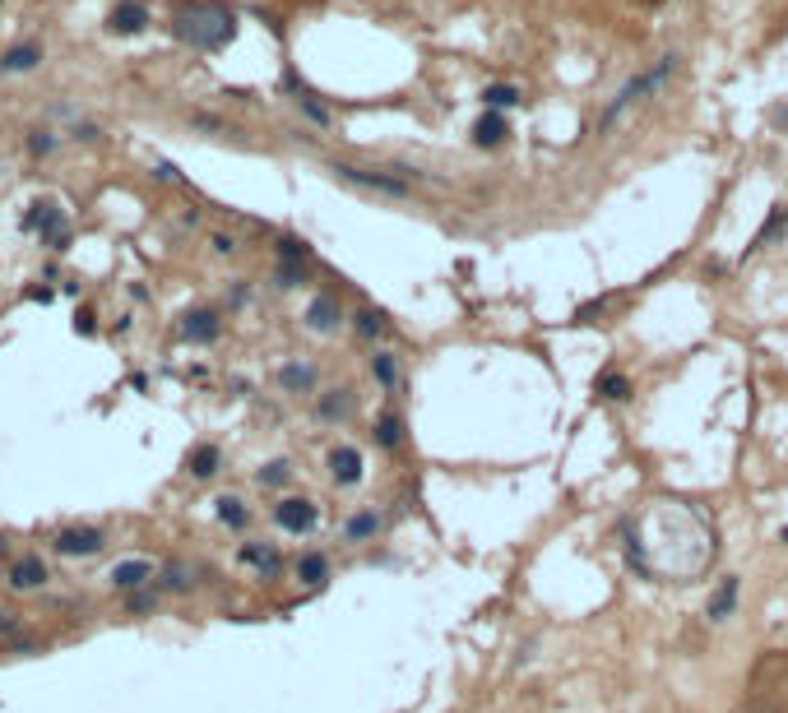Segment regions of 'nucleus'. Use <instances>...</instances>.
Segmentation results:
<instances>
[{
	"label": "nucleus",
	"instance_id": "obj_13",
	"mask_svg": "<svg viewBox=\"0 0 788 713\" xmlns=\"http://www.w3.org/2000/svg\"><path fill=\"white\" fill-rule=\"evenodd\" d=\"M353 413H357V394L343 384V390H325L316 399V417L320 422H330V426H339V422H353Z\"/></svg>",
	"mask_w": 788,
	"mask_h": 713
},
{
	"label": "nucleus",
	"instance_id": "obj_25",
	"mask_svg": "<svg viewBox=\"0 0 788 713\" xmlns=\"http://www.w3.org/2000/svg\"><path fill=\"white\" fill-rule=\"evenodd\" d=\"M297 579L307 584V588H320L330 579V556H320V552H307V556H297Z\"/></svg>",
	"mask_w": 788,
	"mask_h": 713
},
{
	"label": "nucleus",
	"instance_id": "obj_17",
	"mask_svg": "<svg viewBox=\"0 0 788 713\" xmlns=\"http://www.w3.org/2000/svg\"><path fill=\"white\" fill-rule=\"evenodd\" d=\"M241 565H251V570H260L265 579H274L278 570H283V556L274 552V542H241Z\"/></svg>",
	"mask_w": 788,
	"mask_h": 713
},
{
	"label": "nucleus",
	"instance_id": "obj_10",
	"mask_svg": "<svg viewBox=\"0 0 788 713\" xmlns=\"http://www.w3.org/2000/svg\"><path fill=\"white\" fill-rule=\"evenodd\" d=\"M103 528H60L56 533V552L60 556H98L103 552Z\"/></svg>",
	"mask_w": 788,
	"mask_h": 713
},
{
	"label": "nucleus",
	"instance_id": "obj_29",
	"mask_svg": "<svg viewBox=\"0 0 788 713\" xmlns=\"http://www.w3.org/2000/svg\"><path fill=\"white\" fill-rule=\"evenodd\" d=\"M301 283H311V264H288V260H278V269H274V288H301Z\"/></svg>",
	"mask_w": 788,
	"mask_h": 713
},
{
	"label": "nucleus",
	"instance_id": "obj_7",
	"mask_svg": "<svg viewBox=\"0 0 788 713\" xmlns=\"http://www.w3.org/2000/svg\"><path fill=\"white\" fill-rule=\"evenodd\" d=\"M325 468H330L334 486H357L362 477H367V459H362L357 445H334V450L325 454Z\"/></svg>",
	"mask_w": 788,
	"mask_h": 713
},
{
	"label": "nucleus",
	"instance_id": "obj_21",
	"mask_svg": "<svg viewBox=\"0 0 788 713\" xmlns=\"http://www.w3.org/2000/svg\"><path fill=\"white\" fill-rule=\"evenodd\" d=\"M371 440H376V450H399V445H403V417L394 413V407L376 413V422H371Z\"/></svg>",
	"mask_w": 788,
	"mask_h": 713
},
{
	"label": "nucleus",
	"instance_id": "obj_34",
	"mask_svg": "<svg viewBox=\"0 0 788 713\" xmlns=\"http://www.w3.org/2000/svg\"><path fill=\"white\" fill-rule=\"evenodd\" d=\"M191 584H195V579H191L186 565H168V570H163V588H176V593H181V588H191Z\"/></svg>",
	"mask_w": 788,
	"mask_h": 713
},
{
	"label": "nucleus",
	"instance_id": "obj_5",
	"mask_svg": "<svg viewBox=\"0 0 788 713\" xmlns=\"http://www.w3.org/2000/svg\"><path fill=\"white\" fill-rule=\"evenodd\" d=\"M274 523L283 528V533H311V528L320 523V505L311 500V496H283L278 505H274Z\"/></svg>",
	"mask_w": 788,
	"mask_h": 713
},
{
	"label": "nucleus",
	"instance_id": "obj_39",
	"mask_svg": "<svg viewBox=\"0 0 788 713\" xmlns=\"http://www.w3.org/2000/svg\"><path fill=\"white\" fill-rule=\"evenodd\" d=\"M74 329H79V334H93V315L79 311V315H74Z\"/></svg>",
	"mask_w": 788,
	"mask_h": 713
},
{
	"label": "nucleus",
	"instance_id": "obj_23",
	"mask_svg": "<svg viewBox=\"0 0 788 713\" xmlns=\"http://www.w3.org/2000/svg\"><path fill=\"white\" fill-rule=\"evenodd\" d=\"M218 468H223V450H218V445H195L191 459H186V473L199 477V482H209Z\"/></svg>",
	"mask_w": 788,
	"mask_h": 713
},
{
	"label": "nucleus",
	"instance_id": "obj_40",
	"mask_svg": "<svg viewBox=\"0 0 788 713\" xmlns=\"http://www.w3.org/2000/svg\"><path fill=\"white\" fill-rule=\"evenodd\" d=\"M0 5H5V0H0Z\"/></svg>",
	"mask_w": 788,
	"mask_h": 713
},
{
	"label": "nucleus",
	"instance_id": "obj_38",
	"mask_svg": "<svg viewBox=\"0 0 788 713\" xmlns=\"http://www.w3.org/2000/svg\"><path fill=\"white\" fill-rule=\"evenodd\" d=\"M74 139H84V144H93V139H103V130H98V126H79V130H74Z\"/></svg>",
	"mask_w": 788,
	"mask_h": 713
},
{
	"label": "nucleus",
	"instance_id": "obj_31",
	"mask_svg": "<svg viewBox=\"0 0 788 713\" xmlns=\"http://www.w3.org/2000/svg\"><path fill=\"white\" fill-rule=\"evenodd\" d=\"M255 482L269 486V492H274V486H288V482H293V463H288V459H274V463H265V468L255 473Z\"/></svg>",
	"mask_w": 788,
	"mask_h": 713
},
{
	"label": "nucleus",
	"instance_id": "obj_3",
	"mask_svg": "<svg viewBox=\"0 0 788 713\" xmlns=\"http://www.w3.org/2000/svg\"><path fill=\"white\" fill-rule=\"evenodd\" d=\"M682 70V51H668V56H659V66H650V70H640L636 79H626V84L612 93V102H608V112L598 116V130H612L617 120L636 107V102H644L650 93H659L668 79Z\"/></svg>",
	"mask_w": 788,
	"mask_h": 713
},
{
	"label": "nucleus",
	"instance_id": "obj_18",
	"mask_svg": "<svg viewBox=\"0 0 788 713\" xmlns=\"http://www.w3.org/2000/svg\"><path fill=\"white\" fill-rule=\"evenodd\" d=\"M112 584H116V588H126V593H135V588L153 584V561H144V556L121 561V565L112 570Z\"/></svg>",
	"mask_w": 788,
	"mask_h": 713
},
{
	"label": "nucleus",
	"instance_id": "obj_20",
	"mask_svg": "<svg viewBox=\"0 0 788 713\" xmlns=\"http://www.w3.org/2000/svg\"><path fill=\"white\" fill-rule=\"evenodd\" d=\"M43 66V47L37 43H14L5 56H0V74H28Z\"/></svg>",
	"mask_w": 788,
	"mask_h": 713
},
{
	"label": "nucleus",
	"instance_id": "obj_2",
	"mask_svg": "<svg viewBox=\"0 0 788 713\" xmlns=\"http://www.w3.org/2000/svg\"><path fill=\"white\" fill-rule=\"evenodd\" d=\"M737 713H788V648H770L752 667Z\"/></svg>",
	"mask_w": 788,
	"mask_h": 713
},
{
	"label": "nucleus",
	"instance_id": "obj_9",
	"mask_svg": "<svg viewBox=\"0 0 788 713\" xmlns=\"http://www.w3.org/2000/svg\"><path fill=\"white\" fill-rule=\"evenodd\" d=\"M301 320H307L311 334H334L339 324H343V301L334 292H320V297L307 301V315H301Z\"/></svg>",
	"mask_w": 788,
	"mask_h": 713
},
{
	"label": "nucleus",
	"instance_id": "obj_27",
	"mask_svg": "<svg viewBox=\"0 0 788 713\" xmlns=\"http://www.w3.org/2000/svg\"><path fill=\"white\" fill-rule=\"evenodd\" d=\"M274 251H278V260H288V264H316L311 241H301V236H293V232H283V236L274 241Z\"/></svg>",
	"mask_w": 788,
	"mask_h": 713
},
{
	"label": "nucleus",
	"instance_id": "obj_12",
	"mask_svg": "<svg viewBox=\"0 0 788 713\" xmlns=\"http://www.w3.org/2000/svg\"><path fill=\"white\" fill-rule=\"evenodd\" d=\"M218 334H223V320H218V311H209V306H195V311L181 315V338L186 343H214Z\"/></svg>",
	"mask_w": 788,
	"mask_h": 713
},
{
	"label": "nucleus",
	"instance_id": "obj_14",
	"mask_svg": "<svg viewBox=\"0 0 788 713\" xmlns=\"http://www.w3.org/2000/svg\"><path fill=\"white\" fill-rule=\"evenodd\" d=\"M390 315L380 311V306H357L353 311V334L362 338V343H376V338H390Z\"/></svg>",
	"mask_w": 788,
	"mask_h": 713
},
{
	"label": "nucleus",
	"instance_id": "obj_1",
	"mask_svg": "<svg viewBox=\"0 0 788 713\" xmlns=\"http://www.w3.org/2000/svg\"><path fill=\"white\" fill-rule=\"evenodd\" d=\"M168 28L176 43H186L195 51H223L237 37V10L218 5V0H176L168 14Z\"/></svg>",
	"mask_w": 788,
	"mask_h": 713
},
{
	"label": "nucleus",
	"instance_id": "obj_22",
	"mask_svg": "<svg viewBox=\"0 0 788 713\" xmlns=\"http://www.w3.org/2000/svg\"><path fill=\"white\" fill-rule=\"evenodd\" d=\"M733 607H737V575H723L719 588L710 593V602H705V616H710V621H729Z\"/></svg>",
	"mask_w": 788,
	"mask_h": 713
},
{
	"label": "nucleus",
	"instance_id": "obj_15",
	"mask_svg": "<svg viewBox=\"0 0 788 713\" xmlns=\"http://www.w3.org/2000/svg\"><path fill=\"white\" fill-rule=\"evenodd\" d=\"M316 384H320V371L311 361H288L278 371V390L283 394H316Z\"/></svg>",
	"mask_w": 788,
	"mask_h": 713
},
{
	"label": "nucleus",
	"instance_id": "obj_35",
	"mask_svg": "<svg viewBox=\"0 0 788 713\" xmlns=\"http://www.w3.org/2000/svg\"><path fill=\"white\" fill-rule=\"evenodd\" d=\"M209 246H214V255H237V236L214 232V236H209Z\"/></svg>",
	"mask_w": 788,
	"mask_h": 713
},
{
	"label": "nucleus",
	"instance_id": "obj_37",
	"mask_svg": "<svg viewBox=\"0 0 788 713\" xmlns=\"http://www.w3.org/2000/svg\"><path fill=\"white\" fill-rule=\"evenodd\" d=\"M153 176H158V181H181L176 162H158V167H153Z\"/></svg>",
	"mask_w": 788,
	"mask_h": 713
},
{
	"label": "nucleus",
	"instance_id": "obj_28",
	"mask_svg": "<svg viewBox=\"0 0 788 713\" xmlns=\"http://www.w3.org/2000/svg\"><path fill=\"white\" fill-rule=\"evenodd\" d=\"M371 380L380 384V390H394L399 384V357L394 353H376L371 357Z\"/></svg>",
	"mask_w": 788,
	"mask_h": 713
},
{
	"label": "nucleus",
	"instance_id": "obj_16",
	"mask_svg": "<svg viewBox=\"0 0 788 713\" xmlns=\"http://www.w3.org/2000/svg\"><path fill=\"white\" fill-rule=\"evenodd\" d=\"M380 528H386L380 509H357V515L343 519V542H371V538H380Z\"/></svg>",
	"mask_w": 788,
	"mask_h": 713
},
{
	"label": "nucleus",
	"instance_id": "obj_8",
	"mask_svg": "<svg viewBox=\"0 0 788 713\" xmlns=\"http://www.w3.org/2000/svg\"><path fill=\"white\" fill-rule=\"evenodd\" d=\"M149 28V5L144 0H116L107 10V33L112 37H139Z\"/></svg>",
	"mask_w": 788,
	"mask_h": 713
},
{
	"label": "nucleus",
	"instance_id": "obj_30",
	"mask_svg": "<svg viewBox=\"0 0 788 713\" xmlns=\"http://www.w3.org/2000/svg\"><path fill=\"white\" fill-rule=\"evenodd\" d=\"M214 515H218V523H228V528H246L251 509L241 505L237 496H218V509H214Z\"/></svg>",
	"mask_w": 788,
	"mask_h": 713
},
{
	"label": "nucleus",
	"instance_id": "obj_36",
	"mask_svg": "<svg viewBox=\"0 0 788 713\" xmlns=\"http://www.w3.org/2000/svg\"><path fill=\"white\" fill-rule=\"evenodd\" d=\"M149 607H158V593H135L130 598V611H149Z\"/></svg>",
	"mask_w": 788,
	"mask_h": 713
},
{
	"label": "nucleus",
	"instance_id": "obj_4",
	"mask_svg": "<svg viewBox=\"0 0 788 713\" xmlns=\"http://www.w3.org/2000/svg\"><path fill=\"white\" fill-rule=\"evenodd\" d=\"M330 172H334L339 181H348V186H357V190L380 195V199H413V186H409V181H403L394 167H362V162L334 158Z\"/></svg>",
	"mask_w": 788,
	"mask_h": 713
},
{
	"label": "nucleus",
	"instance_id": "obj_11",
	"mask_svg": "<svg viewBox=\"0 0 788 713\" xmlns=\"http://www.w3.org/2000/svg\"><path fill=\"white\" fill-rule=\"evenodd\" d=\"M469 139H473V149H501V144L511 139V120H506V112H488V107H482V116L473 120Z\"/></svg>",
	"mask_w": 788,
	"mask_h": 713
},
{
	"label": "nucleus",
	"instance_id": "obj_24",
	"mask_svg": "<svg viewBox=\"0 0 788 713\" xmlns=\"http://www.w3.org/2000/svg\"><path fill=\"white\" fill-rule=\"evenodd\" d=\"M594 390H598V399H608V403H626V399L636 394V384H631V376H621V371H603L594 380Z\"/></svg>",
	"mask_w": 788,
	"mask_h": 713
},
{
	"label": "nucleus",
	"instance_id": "obj_32",
	"mask_svg": "<svg viewBox=\"0 0 788 713\" xmlns=\"http://www.w3.org/2000/svg\"><path fill=\"white\" fill-rule=\"evenodd\" d=\"M43 218H47V199H37L24 209V218H19V228L24 232H43Z\"/></svg>",
	"mask_w": 788,
	"mask_h": 713
},
{
	"label": "nucleus",
	"instance_id": "obj_19",
	"mask_svg": "<svg viewBox=\"0 0 788 713\" xmlns=\"http://www.w3.org/2000/svg\"><path fill=\"white\" fill-rule=\"evenodd\" d=\"M43 584H47V565L37 556H19L10 565V588H19V593H33V588H43Z\"/></svg>",
	"mask_w": 788,
	"mask_h": 713
},
{
	"label": "nucleus",
	"instance_id": "obj_26",
	"mask_svg": "<svg viewBox=\"0 0 788 713\" xmlns=\"http://www.w3.org/2000/svg\"><path fill=\"white\" fill-rule=\"evenodd\" d=\"M519 102H524V89H515V84H488L482 89V107L488 112H511Z\"/></svg>",
	"mask_w": 788,
	"mask_h": 713
},
{
	"label": "nucleus",
	"instance_id": "obj_6",
	"mask_svg": "<svg viewBox=\"0 0 788 713\" xmlns=\"http://www.w3.org/2000/svg\"><path fill=\"white\" fill-rule=\"evenodd\" d=\"M283 84H288L293 102L301 107V116H307L311 126H320V130H330V126H334V112L325 107V102H320V93H316V89H311V84H307V79H301L297 70H288V74H283Z\"/></svg>",
	"mask_w": 788,
	"mask_h": 713
},
{
	"label": "nucleus",
	"instance_id": "obj_33",
	"mask_svg": "<svg viewBox=\"0 0 788 713\" xmlns=\"http://www.w3.org/2000/svg\"><path fill=\"white\" fill-rule=\"evenodd\" d=\"M51 149H56V135L51 130H28V153L33 158H47Z\"/></svg>",
	"mask_w": 788,
	"mask_h": 713
}]
</instances>
